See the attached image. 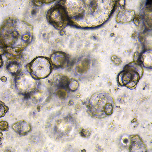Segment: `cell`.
I'll return each instance as SVG.
<instances>
[{"mask_svg":"<svg viewBox=\"0 0 152 152\" xmlns=\"http://www.w3.org/2000/svg\"><path fill=\"white\" fill-rule=\"evenodd\" d=\"M3 59L1 56H0V68L3 66Z\"/></svg>","mask_w":152,"mask_h":152,"instance_id":"17","label":"cell"},{"mask_svg":"<svg viewBox=\"0 0 152 152\" xmlns=\"http://www.w3.org/2000/svg\"><path fill=\"white\" fill-rule=\"evenodd\" d=\"M3 137V135L1 132H0V139L2 138Z\"/></svg>","mask_w":152,"mask_h":152,"instance_id":"18","label":"cell"},{"mask_svg":"<svg viewBox=\"0 0 152 152\" xmlns=\"http://www.w3.org/2000/svg\"><path fill=\"white\" fill-rule=\"evenodd\" d=\"M46 18L50 24L59 30L64 28L69 21L65 7L58 4L48 10Z\"/></svg>","mask_w":152,"mask_h":152,"instance_id":"6","label":"cell"},{"mask_svg":"<svg viewBox=\"0 0 152 152\" xmlns=\"http://www.w3.org/2000/svg\"><path fill=\"white\" fill-rule=\"evenodd\" d=\"M27 67L29 73L37 80L47 77L52 69L51 62L43 57L35 58L28 64Z\"/></svg>","mask_w":152,"mask_h":152,"instance_id":"5","label":"cell"},{"mask_svg":"<svg viewBox=\"0 0 152 152\" xmlns=\"http://www.w3.org/2000/svg\"><path fill=\"white\" fill-rule=\"evenodd\" d=\"M51 62L55 67L61 68L64 67L67 63V58L66 54L63 52L58 51L51 56Z\"/></svg>","mask_w":152,"mask_h":152,"instance_id":"8","label":"cell"},{"mask_svg":"<svg viewBox=\"0 0 152 152\" xmlns=\"http://www.w3.org/2000/svg\"><path fill=\"white\" fill-rule=\"evenodd\" d=\"M9 128L8 123L5 121L0 122V129L3 131L7 130Z\"/></svg>","mask_w":152,"mask_h":152,"instance_id":"15","label":"cell"},{"mask_svg":"<svg viewBox=\"0 0 152 152\" xmlns=\"http://www.w3.org/2000/svg\"><path fill=\"white\" fill-rule=\"evenodd\" d=\"M8 110L9 108L5 103L0 101V118L4 116Z\"/></svg>","mask_w":152,"mask_h":152,"instance_id":"13","label":"cell"},{"mask_svg":"<svg viewBox=\"0 0 152 152\" xmlns=\"http://www.w3.org/2000/svg\"><path fill=\"white\" fill-rule=\"evenodd\" d=\"M0 140H1V139H0Z\"/></svg>","mask_w":152,"mask_h":152,"instance_id":"19","label":"cell"},{"mask_svg":"<svg viewBox=\"0 0 152 152\" xmlns=\"http://www.w3.org/2000/svg\"><path fill=\"white\" fill-rule=\"evenodd\" d=\"M20 64L15 60L10 61L7 65L8 71L15 76L20 72Z\"/></svg>","mask_w":152,"mask_h":152,"instance_id":"12","label":"cell"},{"mask_svg":"<svg viewBox=\"0 0 152 152\" xmlns=\"http://www.w3.org/2000/svg\"><path fill=\"white\" fill-rule=\"evenodd\" d=\"M129 149L132 152L147 151L145 145L140 138L136 135L131 138Z\"/></svg>","mask_w":152,"mask_h":152,"instance_id":"9","label":"cell"},{"mask_svg":"<svg viewBox=\"0 0 152 152\" xmlns=\"http://www.w3.org/2000/svg\"><path fill=\"white\" fill-rule=\"evenodd\" d=\"M7 47L0 38V56L6 53Z\"/></svg>","mask_w":152,"mask_h":152,"instance_id":"14","label":"cell"},{"mask_svg":"<svg viewBox=\"0 0 152 152\" xmlns=\"http://www.w3.org/2000/svg\"><path fill=\"white\" fill-rule=\"evenodd\" d=\"M114 106L112 96L107 92L96 93L91 97L88 108L91 114L95 118H101L112 114Z\"/></svg>","mask_w":152,"mask_h":152,"instance_id":"3","label":"cell"},{"mask_svg":"<svg viewBox=\"0 0 152 152\" xmlns=\"http://www.w3.org/2000/svg\"><path fill=\"white\" fill-rule=\"evenodd\" d=\"M33 36L32 26L15 18L5 19L0 28V38L7 47L21 51L30 43Z\"/></svg>","mask_w":152,"mask_h":152,"instance_id":"1","label":"cell"},{"mask_svg":"<svg viewBox=\"0 0 152 152\" xmlns=\"http://www.w3.org/2000/svg\"><path fill=\"white\" fill-rule=\"evenodd\" d=\"M142 74V69L140 67L127 66L118 74V83L121 86L133 89L136 86Z\"/></svg>","mask_w":152,"mask_h":152,"instance_id":"4","label":"cell"},{"mask_svg":"<svg viewBox=\"0 0 152 152\" xmlns=\"http://www.w3.org/2000/svg\"><path fill=\"white\" fill-rule=\"evenodd\" d=\"M69 86V88H70L71 90H75L77 88L78 86V83L77 82L76 83L75 82L73 83V82H72L70 83Z\"/></svg>","mask_w":152,"mask_h":152,"instance_id":"16","label":"cell"},{"mask_svg":"<svg viewBox=\"0 0 152 152\" xmlns=\"http://www.w3.org/2000/svg\"><path fill=\"white\" fill-rule=\"evenodd\" d=\"M31 94L32 95V100L36 103L42 102L46 98L47 95L46 90L42 88H37Z\"/></svg>","mask_w":152,"mask_h":152,"instance_id":"11","label":"cell"},{"mask_svg":"<svg viewBox=\"0 0 152 152\" xmlns=\"http://www.w3.org/2000/svg\"><path fill=\"white\" fill-rule=\"evenodd\" d=\"M46 128L50 136L61 141L72 140L77 132L75 120L66 114H55L50 116L47 122Z\"/></svg>","mask_w":152,"mask_h":152,"instance_id":"2","label":"cell"},{"mask_svg":"<svg viewBox=\"0 0 152 152\" xmlns=\"http://www.w3.org/2000/svg\"><path fill=\"white\" fill-rule=\"evenodd\" d=\"M15 82L17 88L23 94H31L37 87V80L29 73L20 72L15 75Z\"/></svg>","mask_w":152,"mask_h":152,"instance_id":"7","label":"cell"},{"mask_svg":"<svg viewBox=\"0 0 152 152\" xmlns=\"http://www.w3.org/2000/svg\"><path fill=\"white\" fill-rule=\"evenodd\" d=\"M13 130L18 134L25 135L28 133L31 129L30 124L24 120L18 121L12 126Z\"/></svg>","mask_w":152,"mask_h":152,"instance_id":"10","label":"cell"}]
</instances>
